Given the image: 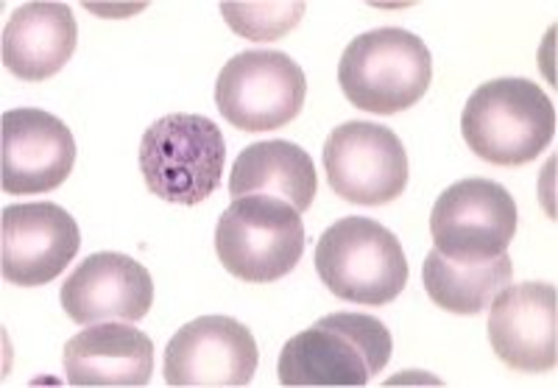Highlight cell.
Listing matches in <instances>:
<instances>
[{
  "label": "cell",
  "mask_w": 558,
  "mask_h": 388,
  "mask_svg": "<svg viewBox=\"0 0 558 388\" xmlns=\"http://www.w3.org/2000/svg\"><path fill=\"white\" fill-rule=\"evenodd\" d=\"M393 352L391 330L368 313H332L293 336L279 352L282 386H366Z\"/></svg>",
  "instance_id": "obj_1"
},
{
  "label": "cell",
  "mask_w": 558,
  "mask_h": 388,
  "mask_svg": "<svg viewBox=\"0 0 558 388\" xmlns=\"http://www.w3.org/2000/svg\"><path fill=\"white\" fill-rule=\"evenodd\" d=\"M305 71L282 51H243L223 64L216 104L241 132H274L302 116Z\"/></svg>",
  "instance_id": "obj_7"
},
{
  "label": "cell",
  "mask_w": 558,
  "mask_h": 388,
  "mask_svg": "<svg viewBox=\"0 0 558 388\" xmlns=\"http://www.w3.org/2000/svg\"><path fill=\"white\" fill-rule=\"evenodd\" d=\"M488 344L508 369L545 375L558 363V291L550 282L506 286L488 305Z\"/></svg>",
  "instance_id": "obj_13"
},
{
  "label": "cell",
  "mask_w": 558,
  "mask_h": 388,
  "mask_svg": "<svg viewBox=\"0 0 558 388\" xmlns=\"http://www.w3.org/2000/svg\"><path fill=\"white\" fill-rule=\"evenodd\" d=\"M257 341L232 316H198L166 350V383L177 388H241L257 375Z\"/></svg>",
  "instance_id": "obj_10"
},
{
  "label": "cell",
  "mask_w": 558,
  "mask_h": 388,
  "mask_svg": "<svg viewBox=\"0 0 558 388\" xmlns=\"http://www.w3.org/2000/svg\"><path fill=\"white\" fill-rule=\"evenodd\" d=\"M62 366L70 386H148L154 375V344L146 332L129 322H101L70 338L62 350Z\"/></svg>",
  "instance_id": "obj_15"
},
{
  "label": "cell",
  "mask_w": 558,
  "mask_h": 388,
  "mask_svg": "<svg viewBox=\"0 0 558 388\" xmlns=\"http://www.w3.org/2000/svg\"><path fill=\"white\" fill-rule=\"evenodd\" d=\"M511 277L514 266L508 255L481 263H458L433 248L422 266V282L433 305L456 316H477L486 311L497 293L511 286Z\"/></svg>",
  "instance_id": "obj_18"
},
{
  "label": "cell",
  "mask_w": 558,
  "mask_h": 388,
  "mask_svg": "<svg viewBox=\"0 0 558 388\" xmlns=\"http://www.w3.org/2000/svg\"><path fill=\"white\" fill-rule=\"evenodd\" d=\"M433 82L427 45L405 28H375L347 45L338 84L349 104L372 116H397L425 98Z\"/></svg>",
  "instance_id": "obj_3"
},
{
  "label": "cell",
  "mask_w": 558,
  "mask_h": 388,
  "mask_svg": "<svg viewBox=\"0 0 558 388\" xmlns=\"http://www.w3.org/2000/svg\"><path fill=\"white\" fill-rule=\"evenodd\" d=\"M78 43L76 17L68 3H23L0 39L3 68L20 82H45L70 62Z\"/></svg>",
  "instance_id": "obj_16"
},
{
  "label": "cell",
  "mask_w": 558,
  "mask_h": 388,
  "mask_svg": "<svg viewBox=\"0 0 558 388\" xmlns=\"http://www.w3.org/2000/svg\"><path fill=\"white\" fill-rule=\"evenodd\" d=\"M324 173L343 202L383 207L405 193L411 166L405 146L391 129L349 121L332 129L324 143Z\"/></svg>",
  "instance_id": "obj_9"
},
{
  "label": "cell",
  "mask_w": 558,
  "mask_h": 388,
  "mask_svg": "<svg viewBox=\"0 0 558 388\" xmlns=\"http://www.w3.org/2000/svg\"><path fill=\"white\" fill-rule=\"evenodd\" d=\"M78 246L76 218L59 204H12L0 213V271L12 286H48L76 260Z\"/></svg>",
  "instance_id": "obj_11"
},
{
  "label": "cell",
  "mask_w": 558,
  "mask_h": 388,
  "mask_svg": "<svg viewBox=\"0 0 558 388\" xmlns=\"http://www.w3.org/2000/svg\"><path fill=\"white\" fill-rule=\"evenodd\" d=\"M316 271L332 296L363 307L388 305L408 286L400 238L363 216H347L324 230L316 246Z\"/></svg>",
  "instance_id": "obj_4"
},
{
  "label": "cell",
  "mask_w": 558,
  "mask_h": 388,
  "mask_svg": "<svg viewBox=\"0 0 558 388\" xmlns=\"http://www.w3.org/2000/svg\"><path fill=\"white\" fill-rule=\"evenodd\" d=\"M76 166V141L51 112L23 107L0 118V187L9 196H43L64 185Z\"/></svg>",
  "instance_id": "obj_12"
},
{
  "label": "cell",
  "mask_w": 558,
  "mask_h": 388,
  "mask_svg": "<svg viewBox=\"0 0 558 388\" xmlns=\"http://www.w3.org/2000/svg\"><path fill=\"white\" fill-rule=\"evenodd\" d=\"M227 143L216 123L204 116L159 118L140 143V171L146 187L162 202L193 204L207 202L221 185Z\"/></svg>",
  "instance_id": "obj_5"
},
{
  "label": "cell",
  "mask_w": 558,
  "mask_h": 388,
  "mask_svg": "<svg viewBox=\"0 0 558 388\" xmlns=\"http://www.w3.org/2000/svg\"><path fill=\"white\" fill-rule=\"evenodd\" d=\"M154 305L151 274L121 252L84 257L62 286V307L76 325H101L109 318L140 322Z\"/></svg>",
  "instance_id": "obj_14"
},
{
  "label": "cell",
  "mask_w": 558,
  "mask_h": 388,
  "mask_svg": "<svg viewBox=\"0 0 558 388\" xmlns=\"http://www.w3.org/2000/svg\"><path fill=\"white\" fill-rule=\"evenodd\" d=\"M514 196L492 179H461L436 198L430 235L436 252L458 263L495 260L517 235Z\"/></svg>",
  "instance_id": "obj_8"
},
{
  "label": "cell",
  "mask_w": 558,
  "mask_h": 388,
  "mask_svg": "<svg viewBox=\"0 0 558 388\" xmlns=\"http://www.w3.org/2000/svg\"><path fill=\"white\" fill-rule=\"evenodd\" d=\"M316 191V166L307 151L291 141L252 143L238 154L229 177L232 196H274L299 213L311 210Z\"/></svg>",
  "instance_id": "obj_17"
},
{
  "label": "cell",
  "mask_w": 558,
  "mask_h": 388,
  "mask_svg": "<svg viewBox=\"0 0 558 388\" xmlns=\"http://www.w3.org/2000/svg\"><path fill=\"white\" fill-rule=\"evenodd\" d=\"M305 12V3H221L227 26L254 43L282 39L302 23Z\"/></svg>",
  "instance_id": "obj_19"
},
{
  "label": "cell",
  "mask_w": 558,
  "mask_h": 388,
  "mask_svg": "<svg viewBox=\"0 0 558 388\" xmlns=\"http://www.w3.org/2000/svg\"><path fill=\"white\" fill-rule=\"evenodd\" d=\"M461 134L466 146L492 166H525L553 143L556 107L539 84L495 78L470 96L461 116Z\"/></svg>",
  "instance_id": "obj_2"
},
{
  "label": "cell",
  "mask_w": 558,
  "mask_h": 388,
  "mask_svg": "<svg viewBox=\"0 0 558 388\" xmlns=\"http://www.w3.org/2000/svg\"><path fill=\"white\" fill-rule=\"evenodd\" d=\"M216 252L232 277L254 286L277 282L305 255L302 213L274 196H241L221 213Z\"/></svg>",
  "instance_id": "obj_6"
}]
</instances>
